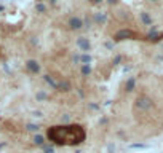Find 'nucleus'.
I'll use <instances>...</instances> for the list:
<instances>
[{
    "instance_id": "9b49d317",
    "label": "nucleus",
    "mask_w": 163,
    "mask_h": 153,
    "mask_svg": "<svg viewBox=\"0 0 163 153\" xmlns=\"http://www.w3.org/2000/svg\"><path fill=\"white\" fill-rule=\"evenodd\" d=\"M131 148H146V145L144 144H133Z\"/></svg>"
},
{
    "instance_id": "7ed1b4c3",
    "label": "nucleus",
    "mask_w": 163,
    "mask_h": 153,
    "mask_svg": "<svg viewBox=\"0 0 163 153\" xmlns=\"http://www.w3.org/2000/svg\"><path fill=\"white\" fill-rule=\"evenodd\" d=\"M133 37H134V34H133L131 31H126V29L120 31V32L115 35V38H117V40H126V38H133Z\"/></svg>"
},
{
    "instance_id": "6e6552de",
    "label": "nucleus",
    "mask_w": 163,
    "mask_h": 153,
    "mask_svg": "<svg viewBox=\"0 0 163 153\" xmlns=\"http://www.w3.org/2000/svg\"><path fill=\"white\" fill-rule=\"evenodd\" d=\"M134 85H136V80H134V78H130V80L126 81V91H128V93H130V91H133Z\"/></svg>"
},
{
    "instance_id": "20e7f679",
    "label": "nucleus",
    "mask_w": 163,
    "mask_h": 153,
    "mask_svg": "<svg viewBox=\"0 0 163 153\" xmlns=\"http://www.w3.org/2000/svg\"><path fill=\"white\" fill-rule=\"evenodd\" d=\"M147 38L152 40V41H158V40L163 38V34H160V32H151V34L147 35Z\"/></svg>"
},
{
    "instance_id": "423d86ee",
    "label": "nucleus",
    "mask_w": 163,
    "mask_h": 153,
    "mask_svg": "<svg viewBox=\"0 0 163 153\" xmlns=\"http://www.w3.org/2000/svg\"><path fill=\"white\" fill-rule=\"evenodd\" d=\"M71 27H72V29H80V27H82V21L78 18H72L71 19Z\"/></svg>"
},
{
    "instance_id": "0eeeda50",
    "label": "nucleus",
    "mask_w": 163,
    "mask_h": 153,
    "mask_svg": "<svg viewBox=\"0 0 163 153\" xmlns=\"http://www.w3.org/2000/svg\"><path fill=\"white\" fill-rule=\"evenodd\" d=\"M141 19H142V22L147 24V26H151V24H152V18L149 16V13H142V15H141Z\"/></svg>"
},
{
    "instance_id": "9d476101",
    "label": "nucleus",
    "mask_w": 163,
    "mask_h": 153,
    "mask_svg": "<svg viewBox=\"0 0 163 153\" xmlns=\"http://www.w3.org/2000/svg\"><path fill=\"white\" fill-rule=\"evenodd\" d=\"M42 148H43V151H45V153H54V148H53L51 145H43Z\"/></svg>"
},
{
    "instance_id": "f8f14e48",
    "label": "nucleus",
    "mask_w": 163,
    "mask_h": 153,
    "mask_svg": "<svg viewBox=\"0 0 163 153\" xmlns=\"http://www.w3.org/2000/svg\"><path fill=\"white\" fill-rule=\"evenodd\" d=\"M78 45H82V46H83L85 50L88 48V43H86V41H85V40H78Z\"/></svg>"
},
{
    "instance_id": "f03ea898",
    "label": "nucleus",
    "mask_w": 163,
    "mask_h": 153,
    "mask_svg": "<svg viewBox=\"0 0 163 153\" xmlns=\"http://www.w3.org/2000/svg\"><path fill=\"white\" fill-rule=\"evenodd\" d=\"M136 107L141 108V110H147L152 107V101L149 99V97L142 96V97H138V101H136Z\"/></svg>"
},
{
    "instance_id": "1a4fd4ad",
    "label": "nucleus",
    "mask_w": 163,
    "mask_h": 153,
    "mask_svg": "<svg viewBox=\"0 0 163 153\" xmlns=\"http://www.w3.org/2000/svg\"><path fill=\"white\" fill-rule=\"evenodd\" d=\"M34 142H35L37 145H40V147H43V145H45V139H43L42 136H35V139H34Z\"/></svg>"
},
{
    "instance_id": "39448f33",
    "label": "nucleus",
    "mask_w": 163,
    "mask_h": 153,
    "mask_svg": "<svg viewBox=\"0 0 163 153\" xmlns=\"http://www.w3.org/2000/svg\"><path fill=\"white\" fill-rule=\"evenodd\" d=\"M27 69H29L31 72H34V74L38 72V65H37V62H34V61H29V62H27Z\"/></svg>"
},
{
    "instance_id": "f257e3e1",
    "label": "nucleus",
    "mask_w": 163,
    "mask_h": 153,
    "mask_svg": "<svg viewBox=\"0 0 163 153\" xmlns=\"http://www.w3.org/2000/svg\"><path fill=\"white\" fill-rule=\"evenodd\" d=\"M47 137L56 145H78L86 139V132L80 124L53 126L47 131Z\"/></svg>"
},
{
    "instance_id": "ddd939ff",
    "label": "nucleus",
    "mask_w": 163,
    "mask_h": 153,
    "mask_svg": "<svg viewBox=\"0 0 163 153\" xmlns=\"http://www.w3.org/2000/svg\"><path fill=\"white\" fill-rule=\"evenodd\" d=\"M151 2H154V3H155V2H158V0H151Z\"/></svg>"
}]
</instances>
